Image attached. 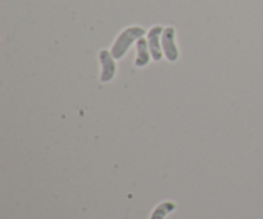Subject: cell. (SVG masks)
<instances>
[{"label": "cell", "instance_id": "obj_1", "mask_svg": "<svg viewBox=\"0 0 263 219\" xmlns=\"http://www.w3.org/2000/svg\"><path fill=\"white\" fill-rule=\"evenodd\" d=\"M144 35H145V30L143 27H140V26H133V27H128L126 30H123L118 35V37L116 38L115 44L112 46V50H110L113 58H123L125 54L127 53L128 49H130L131 44L134 41H138L140 37H144Z\"/></svg>", "mask_w": 263, "mask_h": 219}, {"label": "cell", "instance_id": "obj_2", "mask_svg": "<svg viewBox=\"0 0 263 219\" xmlns=\"http://www.w3.org/2000/svg\"><path fill=\"white\" fill-rule=\"evenodd\" d=\"M176 31L174 27H166L162 33V49H163L164 56L168 62H176L179 59V49L175 43Z\"/></svg>", "mask_w": 263, "mask_h": 219}, {"label": "cell", "instance_id": "obj_3", "mask_svg": "<svg viewBox=\"0 0 263 219\" xmlns=\"http://www.w3.org/2000/svg\"><path fill=\"white\" fill-rule=\"evenodd\" d=\"M99 62L102 64V73H100V82L107 84L112 81L117 72V66H116L115 58L112 53L108 50H102L99 53Z\"/></svg>", "mask_w": 263, "mask_h": 219}, {"label": "cell", "instance_id": "obj_5", "mask_svg": "<svg viewBox=\"0 0 263 219\" xmlns=\"http://www.w3.org/2000/svg\"><path fill=\"white\" fill-rule=\"evenodd\" d=\"M136 50H138V56L135 59V66L136 67H145L149 64L151 61V50H149V44L148 40L144 37H140L136 41Z\"/></svg>", "mask_w": 263, "mask_h": 219}, {"label": "cell", "instance_id": "obj_4", "mask_svg": "<svg viewBox=\"0 0 263 219\" xmlns=\"http://www.w3.org/2000/svg\"><path fill=\"white\" fill-rule=\"evenodd\" d=\"M162 33L163 27L162 26H154L148 32V44L149 50H151L152 58L156 62H159L163 56V49H162Z\"/></svg>", "mask_w": 263, "mask_h": 219}]
</instances>
